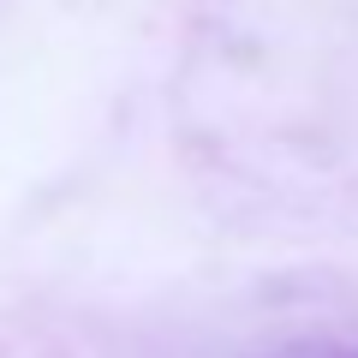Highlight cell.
I'll return each instance as SVG.
<instances>
[{"mask_svg":"<svg viewBox=\"0 0 358 358\" xmlns=\"http://www.w3.org/2000/svg\"><path fill=\"white\" fill-rule=\"evenodd\" d=\"M322 358H358V352H322Z\"/></svg>","mask_w":358,"mask_h":358,"instance_id":"cell-1","label":"cell"}]
</instances>
